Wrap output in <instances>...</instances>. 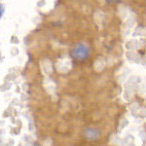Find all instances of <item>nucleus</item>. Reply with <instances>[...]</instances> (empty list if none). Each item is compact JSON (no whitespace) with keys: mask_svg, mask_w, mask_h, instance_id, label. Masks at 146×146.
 I'll return each instance as SVG.
<instances>
[{"mask_svg":"<svg viewBox=\"0 0 146 146\" xmlns=\"http://www.w3.org/2000/svg\"><path fill=\"white\" fill-rule=\"evenodd\" d=\"M90 54L88 46L84 45V44H78L73 48L71 52V56L74 60H80V62H83V60H87Z\"/></svg>","mask_w":146,"mask_h":146,"instance_id":"f257e3e1","label":"nucleus"},{"mask_svg":"<svg viewBox=\"0 0 146 146\" xmlns=\"http://www.w3.org/2000/svg\"><path fill=\"white\" fill-rule=\"evenodd\" d=\"M100 133L98 129L96 128H89L85 131V136L89 140H96L100 137Z\"/></svg>","mask_w":146,"mask_h":146,"instance_id":"f03ea898","label":"nucleus"},{"mask_svg":"<svg viewBox=\"0 0 146 146\" xmlns=\"http://www.w3.org/2000/svg\"><path fill=\"white\" fill-rule=\"evenodd\" d=\"M3 13H4V7H3V5H1V4H0V19H1Z\"/></svg>","mask_w":146,"mask_h":146,"instance_id":"7ed1b4c3","label":"nucleus"},{"mask_svg":"<svg viewBox=\"0 0 146 146\" xmlns=\"http://www.w3.org/2000/svg\"><path fill=\"white\" fill-rule=\"evenodd\" d=\"M108 1H117V0H108Z\"/></svg>","mask_w":146,"mask_h":146,"instance_id":"20e7f679","label":"nucleus"}]
</instances>
